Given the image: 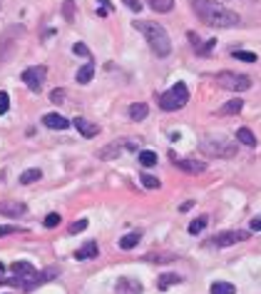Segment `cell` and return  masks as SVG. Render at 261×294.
Returning a JSON list of instances; mask_svg holds the SVG:
<instances>
[{
    "mask_svg": "<svg viewBox=\"0 0 261 294\" xmlns=\"http://www.w3.org/2000/svg\"><path fill=\"white\" fill-rule=\"evenodd\" d=\"M139 242H142V234H139V232H132V234H125V237L120 239V249L130 252V249H134V247H137Z\"/></svg>",
    "mask_w": 261,
    "mask_h": 294,
    "instance_id": "2e32d148",
    "label": "cell"
},
{
    "mask_svg": "<svg viewBox=\"0 0 261 294\" xmlns=\"http://www.w3.org/2000/svg\"><path fill=\"white\" fill-rule=\"evenodd\" d=\"M97 3H100V10H97L100 15H107V13L112 10V3H110V0H97Z\"/></svg>",
    "mask_w": 261,
    "mask_h": 294,
    "instance_id": "e575fe53",
    "label": "cell"
},
{
    "mask_svg": "<svg viewBox=\"0 0 261 294\" xmlns=\"http://www.w3.org/2000/svg\"><path fill=\"white\" fill-rule=\"evenodd\" d=\"M122 150H127V152H137V142L134 140H115V142H110L107 147H105V150H100L97 152V157L100 160H115Z\"/></svg>",
    "mask_w": 261,
    "mask_h": 294,
    "instance_id": "52a82bcc",
    "label": "cell"
},
{
    "mask_svg": "<svg viewBox=\"0 0 261 294\" xmlns=\"http://www.w3.org/2000/svg\"><path fill=\"white\" fill-rule=\"evenodd\" d=\"M63 13H65V18H67V20H72V18H75V5H72V0H65V10H63Z\"/></svg>",
    "mask_w": 261,
    "mask_h": 294,
    "instance_id": "d6a6232c",
    "label": "cell"
},
{
    "mask_svg": "<svg viewBox=\"0 0 261 294\" xmlns=\"http://www.w3.org/2000/svg\"><path fill=\"white\" fill-rule=\"evenodd\" d=\"M63 95H65V90H58V92H53V100H55V102H60V100H63Z\"/></svg>",
    "mask_w": 261,
    "mask_h": 294,
    "instance_id": "ab89813d",
    "label": "cell"
},
{
    "mask_svg": "<svg viewBox=\"0 0 261 294\" xmlns=\"http://www.w3.org/2000/svg\"><path fill=\"white\" fill-rule=\"evenodd\" d=\"M43 125L50 127V130H67L72 122H70L67 117L58 115V112H48V115H43Z\"/></svg>",
    "mask_w": 261,
    "mask_h": 294,
    "instance_id": "30bf717a",
    "label": "cell"
},
{
    "mask_svg": "<svg viewBox=\"0 0 261 294\" xmlns=\"http://www.w3.org/2000/svg\"><path fill=\"white\" fill-rule=\"evenodd\" d=\"M134 28L147 38V43H149V48H152V53H154L157 58H167V55L172 53V40H169L167 30H164L159 23L144 20V23H134Z\"/></svg>",
    "mask_w": 261,
    "mask_h": 294,
    "instance_id": "7a4b0ae2",
    "label": "cell"
},
{
    "mask_svg": "<svg viewBox=\"0 0 261 294\" xmlns=\"http://www.w3.org/2000/svg\"><path fill=\"white\" fill-rule=\"evenodd\" d=\"M206 224H209V217H206V215L192 220V222H189V234H201V229H204Z\"/></svg>",
    "mask_w": 261,
    "mask_h": 294,
    "instance_id": "7402d4cb",
    "label": "cell"
},
{
    "mask_svg": "<svg viewBox=\"0 0 261 294\" xmlns=\"http://www.w3.org/2000/svg\"><path fill=\"white\" fill-rule=\"evenodd\" d=\"M179 282H182V277H179V274H172V272H169V274H159V279H157V289L167 292L172 284H179Z\"/></svg>",
    "mask_w": 261,
    "mask_h": 294,
    "instance_id": "e0dca14e",
    "label": "cell"
},
{
    "mask_svg": "<svg viewBox=\"0 0 261 294\" xmlns=\"http://www.w3.org/2000/svg\"><path fill=\"white\" fill-rule=\"evenodd\" d=\"M10 272L15 274V277H28V274H33V272H38L30 262H15V264H10Z\"/></svg>",
    "mask_w": 261,
    "mask_h": 294,
    "instance_id": "d6986e66",
    "label": "cell"
},
{
    "mask_svg": "<svg viewBox=\"0 0 261 294\" xmlns=\"http://www.w3.org/2000/svg\"><path fill=\"white\" fill-rule=\"evenodd\" d=\"M236 60H244V63H256V55L254 53H246V50H234L231 53Z\"/></svg>",
    "mask_w": 261,
    "mask_h": 294,
    "instance_id": "83f0119b",
    "label": "cell"
},
{
    "mask_svg": "<svg viewBox=\"0 0 261 294\" xmlns=\"http://www.w3.org/2000/svg\"><path fill=\"white\" fill-rule=\"evenodd\" d=\"M25 212H28V205H25V202H15V200H10V202H0V215L23 217Z\"/></svg>",
    "mask_w": 261,
    "mask_h": 294,
    "instance_id": "8fae6325",
    "label": "cell"
},
{
    "mask_svg": "<svg viewBox=\"0 0 261 294\" xmlns=\"http://www.w3.org/2000/svg\"><path fill=\"white\" fill-rule=\"evenodd\" d=\"M45 75H48V68L45 65H35V68H28L23 70V82L33 90V92H40L43 90V82H45Z\"/></svg>",
    "mask_w": 261,
    "mask_h": 294,
    "instance_id": "ba28073f",
    "label": "cell"
},
{
    "mask_svg": "<svg viewBox=\"0 0 261 294\" xmlns=\"http://www.w3.org/2000/svg\"><path fill=\"white\" fill-rule=\"evenodd\" d=\"M187 100H189V87H187V82H174V85L159 97V107H162L164 112H177V110H182V107L187 105Z\"/></svg>",
    "mask_w": 261,
    "mask_h": 294,
    "instance_id": "3957f363",
    "label": "cell"
},
{
    "mask_svg": "<svg viewBox=\"0 0 261 294\" xmlns=\"http://www.w3.org/2000/svg\"><path fill=\"white\" fill-rule=\"evenodd\" d=\"M10 110V95L8 92H0V115H5Z\"/></svg>",
    "mask_w": 261,
    "mask_h": 294,
    "instance_id": "1f68e13d",
    "label": "cell"
},
{
    "mask_svg": "<svg viewBox=\"0 0 261 294\" xmlns=\"http://www.w3.org/2000/svg\"><path fill=\"white\" fill-rule=\"evenodd\" d=\"M201 150L209 157H219V160H226V157H234L236 155V147L226 137H206L201 142Z\"/></svg>",
    "mask_w": 261,
    "mask_h": 294,
    "instance_id": "277c9868",
    "label": "cell"
},
{
    "mask_svg": "<svg viewBox=\"0 0 261 294\" xmlns=\"http://www.w3.org/2000/svg\"><path fill=\"white\" fill-rule=\"evenodd\" d=\"M177 167L187 175H201L206 172V162H199V160H177Z\"/></svg>",
    "mask_w": 261,
    "mask_h": 294,
    "instance_id": "4fadbf2b",
    "label": "cell"
},
{
    "mask_svg": "<svg viewBox=\"0 0 261 294\" xmlns=\"http://www.w3.org/2000/svg\"><path fill=\"white\" fill-rule=\"evenodd\" d=\"M15 229L13 227H0V237H5V234H13Z\"/></svg>",
    "mask_w": 261,
    "mask_h": 294,
    "instance_id": "f35d334b",
    "label": "cell"
},
{
    "mask_svg": "<svg viewBox=\"0 0 261 294\" xmlns=\"http://www.w3.org/2000/svg\"><path fill=\"white\" fill-rule=\"evenodd\" d=\"M130 117L134 120V122H139V120H144L147 117V112H149V107L144 105V102H134V105H130Z\"/></svg>",
    "mask_w": 261,
    "mask_h": 294,
    "instance_id": "ac0fdd59",
    "label": "cell"
},
{
    "mask_svg": "<svg viewBox=\"0 0 261 294\" xmlns=\"http://www.w3.org/2000/svg\"><path fill=\"white\" fill-rule=\"evenodd\" d=\"M149 8L157 13H169L174 8V0H149Z\"/></svg>",
    "mask_w": 261,
    "mask_h": 294,
    "instance_id": "603a6c76",
    "label": "cell"
},
{
    "mask_svg": "<svg viewBox=\"0 0 261 294\" xmlns=\"http://www.w3.org/2000/svg\"><path fill=\"white\" fill-rule=\"evenodd\" d=\"M100 254V249H97V242H87V244H82L77 252H75V259H95Z\"/></svg>",
    "mask_w": 261,
    "mask_h": 294,
    "instance_id": "5bb4252c",
    "label": "cell"
},
{
    "mask_svg": "<svg viewBox=\"0 0 261 294\" xmlns=\"http://www.w3.org/2000/svg\"><path fill=\"white\" fill-rule=\"evenodd\" d=\"M75 77H77V82H80V85H87V82L95 77V68L87 63V65H82V68L77 70V75H75Z\"/></svg>",
    "mask_w": 261,
    "mask_h": 294,
    "instance_id": "ffe728a7",
    "label": "cell"
},
{
    "mask_svg": "<svg viewBox=\"0 0 261 294\" xmlns=\"http://www.w3.org/2000/svg\"><path fill=\"white\" fill-rule=\"evenodd\" d=\"M122 3H125L132 13H139V10H142V3H139V0H122Z\"/></svg>",
    "mask_w": 261,
    "mask_h": 294,
    "instance_id": "836d02e7",
    "label": "cell"
},
{
    "mask_svg": "<svg viewBox=\"0 0 261 294\" xmlns=\"http://www.w3.org/2000/svg\"><path fill=\"white\" fill-rule=\"evenodd\" d=\"M60 222H63V220H60V215H55V212H50V215H48V217L43 220V224H45L48 229H55V227H58Z\"/></svg>",
    "mask_w": 261,
    "mask_h": 294,
    "instance_id": "f1b7e54d",
    "label": "cell"
},
{
    "mask_svg": "<svg viewBox=\"0 0 261 294\" xmlns=\"http://www.w3.org/2000/svg\"><path fill=\"white\" fill-rule=\"evenodd\" d=\"M75 53H77V55L90 58V50H87V45H85V43H75Z\"/></svg>",
    "mask_w": 261,
    "mask_h": 294,
    "instance_id": "d590c367",
    "label": "cell"
},
{
    "mask_svg": "<svg viewBox=\"0 0 261 294\" xmlns=\"http://www.w3.org/2000/svg\"><path fill=\"white\" fill-rule=\"evenodd\" d=\"M177 254H147V262H174Z\"/></svg>",
    "mask_w": 261,
    "mask_h": 294,
    "instance_id": "f546056e",
    "label": "cell"
},
{
    "mask_svg": "<svg viewBox=\"0 0 261 294\" xmlns=\"http://www.w3.org/2000/svg\"><path fill=\"white\" fill-rule=\"evenodd\" d=\"M115 294H142V282L132 277H120L115 284Z\"/></svg>",
    "mask_w": 261,
    "mask_h": 294,
    "instance_id": "9c48e42d",
    "label": "cell"
},
{
    "mask_svg": "<svg viewBox=\"0 0 261 294\" xmlns=\"http://www.w3.org/2000/svg\"><path fill=\"white\" fill-rule=\"evenodd\" d=\"M194 207V202H182L179 205V212H187V210H192Z\"/></svg>",
    "mask_w": 261,
    "mask_h": 294,
    "instance_id": "74e56055",
    "label": "cell"
},
{
    "mask_svg": "<svg viewBox=\"0 0 261 294\" xmlns=\"http://www.w3.org/2000/svg\"><path fill=\"white\" fill-rule=\"evenodd\" d=\"M241 107H244V102H241V100H229V102L221 107V112H224V115H239V112H241Z\"/></svg>",
    "mask_w": 261,
    "mask_h": 294,
    "instance_id": "d4e9b609",
    "label": "cell"
},
{
    "mask_svg": "<svg viewBox=\"0 0 261 294\" xmlns=\"http://www.w3.org/2000/svg\"><path fill=\"white\" fill-rule=\"evenodd\" d=\"M139 182H142V185H144L147 190H159V187H162V182H159V180H157L154 175H147V172H144V175L139 177Z\"/></svg>",
    "mask_w": 261,
    "mask_h": 294,
    "instance_id": "484cf974",
    "label": "cell"
},
{
    "mask_svg": "<svg viewBox=\"0 0 261 294\" xmlns=\"http://www.w3.org/2000/svg\"><path fill=\"white\" fill-rule=\"evenodd\" d=\"M5 272H8V267H5V264H3V262H0V277H3V274H5Z\"/></svg>",
    "mask_w": 261,
    "mask_h": 294,
    "instance_id": "60d3db41",
    "label": "cell"
},
{
    "mask_svg": "<svg viewBox=\"0 0 261 294\" xmlns=\"http://www.w3.org/2000/svg\"><path fill=\"white\" fill-rule=\"evenodd\" d=\"M139 162H142L144 167H154V165H157V155L149 152V150H144V152H139Z\"/></svg>",
    "mask_w": 261,
    "mask_h": 294,
    "instance_id": "4316f807",
    "label": "cell"
},
{
    "mask_svg": "<svg viewBox=\"0 0 261 294\" xmlns=\"http://www.w3.org/2000/svg\"><path fill=\"white\" fill-rule=\"evenodd\" d=\"M216 82H219V87L231 90V92H244V90L251 87V77L239 75V73H219L216 75Z\"/></svg>",
    "mask_w": 261,
    "mask_h": 294,
    "instance_id": "5b68a950",
    "label": "cell"
},
{
    "mask_svg": "<svg viewBox=\"0 0 261 294\" xmlns=\"http://www.w3.org/2000/svg\"><path fill=\"white\" fill-rule=\"evenodd\" d=\"M72 125L77 127V132H80L82 137H97V135H100V127H97L95 122L85 120V117H75V120H72Z\"/></svg>",
    "mask_w": 261,
    "mask_h": 294,
    "instance_id": "7c38bea8",
    "label": "cell"
},
{
    "mask_svg": "<svg viewBox=\"0 0 261 294\" xmlns=\"http://www.w3.org/2000/svg\"><path fill=\"white\" fill-rule=\"evenodd\" d=\"M209 292L211 294H236V287L231 282H214Z\"/></svg>",
    "mask_w": 261,
    "mask_h": 294,
    "instance_id": "44dd1931",
    "label": "cell"
},
{
    "mask_svg": "<svg viewBox=\"0 0 261 294\" xmlns=\"http://www.w3.org/2000/svg\"><path fill=\"white\" fill-rule=\"evenodd\" d=\"M40 177H43L40 170H25V172L20 175V185H33V182H38Z\"/></svg>",
    "mask_w": 261,
    "mask_h": 294,
    "instance_id": "cb8c5ba5",
    "label": "cell"
},
{
    "mask_svg": "<svg viewBox=\"0 0 261 294\" xmlns=\"http://www.w3.org/2000/svg\"><path fill=\"white\" fill-rule=\"evenodd\" d=\"M87 227H90V222H87V220H77V222L70 227V234H80V232H85Z\"/></svg>",
    "mask_w": 261,
    "mask_h": 294,
    "instance_id": "4dcf8cb0",
    "label": "cell"
},
{
    "mask_svg": "<svg viewBox=\"0 0 261 294\" xmlns=\"http://www.w3.org/2000/svg\"><path fill=\"white\" fill-rule=\"evenodd\" d=\"M246 239H249V232L246 229H234V232H219V234H214L206 244L209 247H216V249H226V247H231L236 242H246Z\"/></svg>",
    "mask_w": 261,
    "mask_h": 294,
    "instance_id": "8992f818",
    "label": "cell"
},
{
    "mask_svg": "<svg viewBox=\"0 0 261 294\" xmlns=\"http://www.w3.org/2000/svg\"><path fill=\"white\" fill-rule=\"evenodd\" d=\"M236 140H239L241 145H246V147H256V135H254L249 127H239V130H236Z\"/></svg>",
    "mask_w": 261,
    "mask_h": 294,
    "instance_id": "9a60e30c",
    "label": "cell"
},
{
    "mask_svg": "<svg viewBox=\"0 0 261 294\" xmlns=\"http://www.w3.org/2000/svg\"><path fill=\"white\" fill-rule=\"evenodd\" d=\"M192 8L204 25H211L219 30L221 28H236L241 23V18L234 10H229L226 5H221L219 0H192Z\"/></svg>",
    "mask_w": 261,
    "mask_h": 294,
    "instance_id": "6da1fadb",
    "label": "cell"
},
{
    "mask_svg": "<svg viewBox=\"0 0 261 294\" xmlns=\"http://www.w3.org/2000/svg\"><path fill=\"white\" fill-rule=\"evenodd\" d=\"M249 227H251L254 232H261V217H251V222H249Z\"/></svg>",
    "mask_w": 261,
    "mask_h": 294,
    "instance_id": "8d00e7d4",
    "label": "cell"
}]
</instances>
